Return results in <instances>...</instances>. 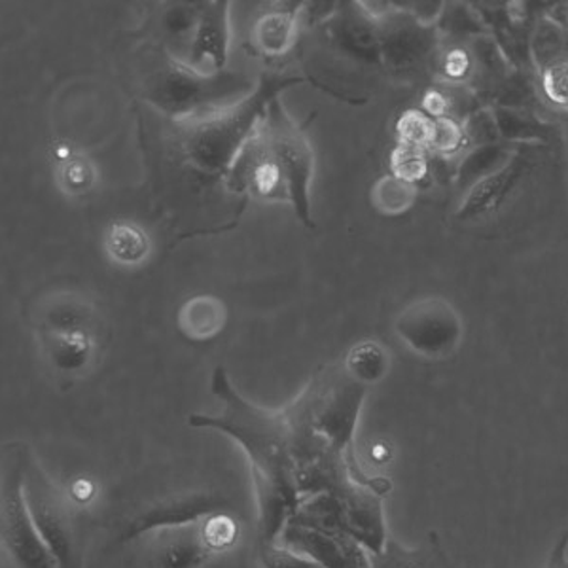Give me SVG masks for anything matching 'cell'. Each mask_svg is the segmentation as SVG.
Segmentation results:
<instances>
[{"instance_id":"cell-16","label":"cell","mask_w":568,"mask_h":568,"mask_svg":"<svg viewBox=\"0 0 568 568\" xmlns=\"http://www.w3.org/2000/svg\"><path fill=\"white\" fill-rule=\"evenodd\" d=\"M213 80L197 77L194 71L186 67H175L169 72L165 82L160 88V104L163 109L173 110V112H184L200 104L203 99L213 95Z\"/></svg>"},{"instance_id":"cell-30","label":"cell","mask_w":568,"mask_h":568,"mask_svg":"<svg viewBox=\"0 0 568 568\" xmlns=\"http://www.w3.org/2000/svg\"><path fill=\"white\" fill-rule=\"evenodd\" d=\"M69 495H71L72 500H74L78 506L85 504L88 500L95 497V484L90 481V479H77V481L72 484Z\"/></svg>"},{"instance_id":"cell-23","label":"cell","mask_w":568,"mask_h":568,"mask_svg":"<svg viewBox=\"0 0 568 568\" xmlns=\"http://www.w3.org/2000/svg\"><path fill=\"white\" fill-rule=\"evenodd\" d=\"M390 171H393V176L409 182V184L423 181L428 173V158H426L425 149L412 146V144H400L390 155Z\"/></svg>"},{"instance_id":"cell-22","label":"cell","mask_w":568,"mask_h":568,"mask_svg":"<svg viewBox=\"0 0 568 568\" xmlns=\"http://www.w3.org/2000/svg\"><path fill=\"white\" fill-rule=\"evenodd\" d=\"M498 131L503 133L506 139H517V141H544L548 139L549 128L529 116V114H521L516 110L498 109L497 110Z\"/></svg>"},{"instance_id":"cell-7","label":"cell","mask_w":568,"mask_h":568,"mask_svg":"<svg viewBox=\"0 0 568 568\" xmlns=\"http://www.w3.org/2000/svg\"><path fill=\"white\" fill-rule=\"evenodd\" d=\"M394 329L409 349L425 358H446L459 349L463 318L442 297H423L402 311Z\"/></svg>"},{"instance_id":"cell-14","label":"cell","mask_w":568,"mask_h":568,"mask_svg":"<svg viewBox=\"0 0 568 568\" xmlns=\"http://www.w3.org/2000/svg\"><path fill=\"white\" fill-rule=\"evenodd\" d=\"M369 557L372 568H449L447 556L434 536L419 548H409L394 538H387L385 546L369 554Z\"/></svg>"},{"instance_id":"cell-13","label":"cell","mask_w":568,"mask_h":568,"mask_svg":"<svg viewBox=\"0 0 568 568\" xmlns=\"http://www.w3.org/2000/svg\"><path fill=\"white\" fill-rule=\"evenodd\" d=\"M230 44V26H227V2H213L201 13L195 33L192 58L194 63L211 59L214 69H224Z\"/></svg>"},{"instance_id":"cell-3","label":"cell","mask_w":568,"mask_h":568,"mask_svg":"<svg viewBox=\"0 0 568 568\" xmlns=\"http://www.w3.org/2000/svg\"><path fill=\"white\" fill-rule=\"evenodd\" d=\"M39 336L45 358L59 374H84L98 358V317L84 297H50L40 311Z\"/></svg>"},{"instance_id":"cell-17","label":"cell","mask_w":568,"mask_h":568,"mask_svg":"<svg viewBox=\"0 0 568 568\" xmlns=\"http://www.w3.org/2000/svg\"><path fill=\"white\" fill-rule=\"evenodd\" d=\"M254 42L265 55H283L291 50L296 37V18L292 10H273L256 21Z\"/></svg>"},{"instance_id":"cell-19","label":"cell","mask_w":568,"mask_h":568,"mask_svg":"<svg viewBox=\"0 0 568 568\" xmlns=\"http://www.w3.org/2000/svg\"><path fill=\"white\" fill-rule=\"evenodd\" d=\"M347 374L364 387L382 382L388 372V353L379 343L362 342L355 345L345 361Z\"/></svg>"},{"instance_id":"cell-1","label":"cell","mask_w":568,"mask_h":568,"mask_svg":"<svg viewBox=\"0 0 568 568\" xmlns=\"http://www.w3.org/2000/svg\"><path fill=\"white\" fill-rule=\"evenodd\" d=\"M213 393L224 402V412L216 417L195 415L192 425L224 430L248 455L258 491L260 544L265 554L275 548V538L288 525L286 517L296 510V460L286 419L283 412H265L246 402L233 388L224 368L214 372Z\"/></svg>"},{"instance_id":"cell-4","label":"cell","mask_w":568,"mask_h":568,"mask_svg":"<svg viewBox=\"0 0 568 568\" xmlns=\"http://www.w3.org/2000/svg\"><path fill=\"white\" fill-rule=\"evenodd\" d=\"M26 447H4L2 481H0V538L8 559L16 568H59L34 524L23 491Z\"/></svg>"},{"instance_id":"cell-20","label":"cell","mask_w":568,"mask_h":568,"mask_svg":"<svg viewBox=\"0 0 568 568\" xmlns=\"http://www.w3.org/2000/svg\"><path fill=\"white\" fill-rule=\"evenodd\" d=\"M508 163V150H504L498 144H484L471 154L466 155L465 162L460 165L459 182L460 186H476L485 176L493 175L495 171Z\"/></svg>"},{"instance_id":"cell-2","label":"cell","mask_w":568,"mask_h":568,"mask_svg":"<svg viewBox=\"0 0 568 568\" xmlns=\"http://www.w3.org/2000/svg\"><path fill=\"white\" fill-rule=\"evenodd\" d=\"M311 173L313 152L310 142L300 128L291 122V118L284 114L281 103L273 99L264 130L233 175H237L243 186L248 184L262 197H288L300 219L307 226H313L307 197Z\"/></svg>"},{"instance_id":"cell-18","label":"cell","mask_w":568,"mask_h":568,"mask_svg":"<svg viewBox=\"0 0 568 568\" xmlns=\"http://www.w3.org/2000/svg\"><path fill=\"white\" fill-rule=\"evenodd\" d=\"M106 251H109L110 258L114 260L116 264L133 267L149 258V235L135 224L118 222L110 227L109 235H106Z\"/></svg>"},{"instance_id":"cell-5","label":"cell","mask_w":568,"mask_h":568,"mask_svg":"<svg viewBox=\"0 0 568 568\" xmlns=\"http://www.w3.org/2000/svg\"><path fill=\"white\" fill-rule=\"evenodd\" d=\"M23 491L40 536L58 559L59 568H78L82 557L78 504L69 493L59 489L31 455L27 459Z\"/></svg>"},{"instance_id":"cell-10","label":"cell","mask_w":568,"mask_h":568,"mask_svg":"<svg viewBox=\"0 0 568 568\" xmlns=\"http://www.w3.org/2000/svg\"><path fill=\"white\" fill-rule=\"evenodd\" d=\"M529 160L521 154L514 155L493 175L485 176L484 181L468 190L457 216L463 222H470L495 213L503 207L504 201L510 200V195L524 182L525 176L529 175Z\"/></svg>"},{"instance_id":"cell-27","label":"cell","mask_w":568,"mask_h":568,"mask_svg":"<svg viewBox=\"0 0 568 568\" xmlns=\"http://www.w3.org/2000/svg\"><path fill=\"white\" fill-rule=\"evenodd\" d=\"M61 184L65 187L67 192H85L88 187L95 181V171L84 158H71L63 162V169H61Z\"/></svg>"},{"instance_id":"cell-29","label":"cell","mask_w":568,"mask_h":568,"mask_svg":"<svg viewBox=\"0 0 568 568\" xmlns=\"http://www.w3.org/2000/svg\"><path fill=\"white\" fill-rule=\"evenodd\" d=\"M542 568H568V530L551 548Z\"/></svg>"},{"instance_id":"cell-9","label":"cell","mask_w":568,"mask_h":568,"mask_svg":"<svg viewBox=\"0 0 568 568\" xmlns=\"http://www.w3.org/2000/svg\"><path fill=\"white\" fill-rule=\"evenodd\" d=\"M283 538L291 548L307 554L321 568H372L368 549L339 530L288 524Z\"/></svg>"},{"instance_id":"cell-21","label":"cell","mask_w":568,"mask_h":568,"mask_svg":"<svg viewBox=\"0 0 568 568\" xmlns=\"http://www.w3.org/2000/svg\"><path fill=\"white\" fill-rule=\"evenodd\" d=\"M417 197V187L409 182L400 181L396 176H383L372 192L375 207L383 214H400L414 205Z\"/></svg>"},{"instance_id":"cell-26","label":"cell","mask_w":568,"mask_h":568,"mask_svg":"<svg viewBox=\"0 0 568 568\" xmlns=\"http://www.w3.org/2000/svg\"><path fill=\"white\" fill-rule=\"evenodd\" d=\"M203 530H205L207 542L211 544V548L216 554H222V551L232 548L235 540H237V535H240V529H237V524L233 521V517L222 514V511H214L211 516L205 517L203 519Z\"/></svg>"},{"instance_id":"cell-15","label":"cell","mask_w":568,"mask_h":568,"mask_svg":"<svg viewBox=\"0 0 568 568\" xmlns=\"http://www.w3.org/2000/svg\"><path fill=\"white\" fill-rule=\"evenodd\" d=\"M226 315V305L219 297L195 296L182 305L179 326L190 339L205 342L224 329Z\"/></svg>"},{"instance_id":"cell-28","label":"cell","mask_w":568,"mask_h":568,"mask_svg":"<svg viewBox=\"0 0 568 568\" xmlns=\"http://www.w3.org/2000/svg\"><path fill=\"white\" fill-rule=\"evenodd\" d=\"M465 139V131L459 123L452 118H438L434 123L433 142L430 149L438 150L442 154H452L455 150L460 149Z\"/></svg>"},{"instance_id":"cell-6","label":"cell","mask_w":568,"mask_h":568,"mask_svg":"<svg viewBox=\"0 0 568 568\" xmlns=\"http://www.w3.org/2000/svg\"><path fill=\"white\" fill-rule=\"evenodd\" d=\"M296 80H283L275 85L265 84L260 88L256 98L241 103L237 109L220 112L200 122L187 123L182 128L181 144L187 158L207 171H222L232 162L237 144L243 141L246 131L251 130L264 101L273 99L278 88L292 84Z\"/></svg>"},{"instance_id":"cell-25","label":"cell","mask_w":568,"mask_h":568,"mask_svg":"<svg viewBox=\"0 0 568 568\" xmlns=\"http://www.w3.org/2000/svg\"><path fill=\"white\" fill-rule=\"evenodd\" d=\"M540 71L546 98L551 103L568 109V52L548 61L546 65L540 67Z\"/></svg>"},{"instance_id":"cell-24","label":"cell","mask_w":568,"mask_h":568,"mask_svg":"<svg viewBox=\"0 0 568 568\" xmlns=\"http://www.w3.org/2000/svg\"><path fill=\"white\" fill-rule=\"evenodd\" d=\"M434 123H436V120L433 116H428L426 112L407 110V112L402 114L398 123H396V131H398L402 144H412V146L426 149L433 142Z\"/></svg>"},{"instance_id":"cell-12","label":"cell","mask_w":568,"mask_h":568,"mask_svg":"<svg viewBox=\"0 0 568 568\" xmlns=\"http://www.w3.org/2000/svg\"><path fill=\"white\" fill-rule=\"evenodd\" d=\"M222 500L214 495H200L195 493L192 497L175 498L168 503L154 506L150 510L142 511L131 524L130 529L125 530L123 540H136L139 536L152 532L163 527H179V525L197 524L201 519L211 516L214 511H220Z\"/></svg>"},{"instance_id":"cell-11","label":"cell","mask_w":568,"mask_h":568,"mask_svg":"<svg viewBox=\"0 0 568 568\" xmlns=\"http://www.w3.org/2000/svg\"><path fill=\"white\" fill-rule=\"evenodd\" d=\"M379 39L385 63L396 71L419 65L434 45L433 31L407 16H396L379 27Z\"/></svg>"},{"instance_id":"cell-8","label":"cell","mask_w":568,"mask_h":568,"mask_svg":"<svg viewBox=\"0 0 568 568\" xmlns=\"http://www.w3.org/2000/svg\"><path fill=\"white\" fill-rule=\"evenodd\" d=\"M139 540L144 568H209L219 556L205 538L203 519L155 529L139 536Z\"/></svg>"}]
</instances>
